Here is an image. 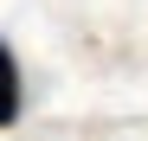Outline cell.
Here are the masks:
<instances>
[{"instance_id":"1","label":"cell","mask_w":148,"mask_h":141,"mask_svg":"<svg viewBox=\"0 0 148 141\" xmlns=\"http://www.w3.org/2000/svg\"><path fill=\"white\" fill-rule=\"evenodd\" d=\"M13 122H19V64L0 45V128H13Z\"/></svg>"}]
</instances>
